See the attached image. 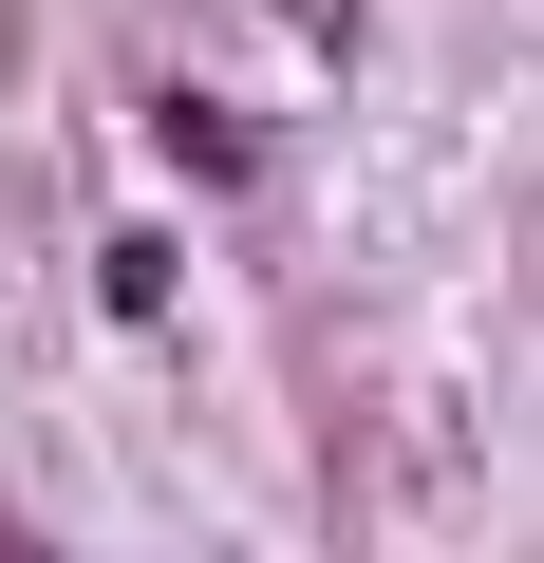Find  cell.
<instances>
[{
	"label": "cell",
	"mask_w": 544,
	"mask_h": 563,
	"mask_svg": "<svg viewBox=\"0 0 544 563\" xmlns=\"http://www.w3.org/2000/svg\"><path fill=\"white\" fill-rule=\"evenodd\" d=\"M0 563H38V544H20V526H0Z\"/></svg>",
	"instance_id": "1"
}]
</instances>
